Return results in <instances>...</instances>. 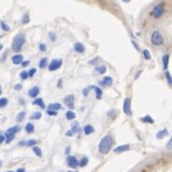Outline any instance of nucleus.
Masks as SVG:
<instances>
[{
	"label": "nucleus",
	"mask_w": 172,
	"mask_h": 172,
	"mask_svg": "<svg viewBox=\"0 0 172 172\" xmlns=\"http://www.w3.org/2000/svg\"><path fill=\"white\" fill-rule=\"evenodd\" d=\"M114 143H115L114 137H112L110 133H107L106 136H104V137L101 138V140H100V143H99V153L103 154V155H106L107 153H110V150H111Z\"/></svg>",
	"instance_id": "f257e3e1"
},
{
	"label": "nucleus",
	"mask_w": 172,
	"mask_h": 172,
	"mask_svg": "<svg viewBox=\"0 0 172 172\" xmlns=\"http://www.w3.org/2000/svg\"><path fill=\"white\" fill-rule=\"evenodd\" d=\"M26 43V36L23 33H18L17 36L13 37L12 39V44H11V49L15 51V53H20Z\"/></svg>",
	"instance_id": "f03ea898"
},
{
	"label": "nucleus",
	"mask_w": 172,
	"mask_h": 172,
	"mask_svg": "<svg viewBox=\"0 0 172 172\" xmlns=\"http://www.w3.org/2000/svg\"><path fill=\"white\" fill-rule=\"evenodd\" d=\"M165 11H166V4L160 2V4H158V5H155L153 7V10L150 11V16L153 18H155V20H159V18H161L164 16Z\"/></svg>",
	"instance_id": "7ed1b4c3"
},
{
	"label": "nucleus",
	"mask_w": 172,
	"mask_h": 172,
	"mask_svg": "<svg viewBox=\"0 0 172 172\" xmlns=\"http://www.w3.org/2000/svg\"><path fill=\"white\" fill-rule=\"evenodd\" d=\"M150 42L154 47H161L164 45L165 43V39H164V36L160 31H153L151 34H150Z\"/></svg>",
	"instance_id": "20e7f679"
},
{
	"label": "nucleus",
	"mask_w": 172,
	"mask_h": 172,
	"mask_svg": "<svg viewBox=\"0 0 172 172\" xmlns=\"http://www.w3.org/2000/svg\"><path fill=\"white\" fill-rule=\"evenodd\" d=\"M20 126H13V127H10L9 129H6V132L4 133L5 134V138H6V142L5 143H11L16 136L17 132H20Z\"/></svg>",
	"instance_id": "39448f33"
},
{
	"label": "nucleus",
	"mask_w": 172,
	"mask_h": 172,
	"mask_svg": "<svg viewBox=\"0 0 172 172\" xmlns=\"http://www.w3.org/2000/svg\"><path fill=\"white\" fill-rule=\"evenodd\" d=\"M122 110H123V114L125 115H127V116H131L132 115V100H131V98H126L123 100Z\"/></svg>",
	"instance_id": "423d86ee"
},
{
	"label": "nucleus",
	"mask_w": 172,
	"mask_h": 172,
	"mask_svg": "<svg viewBox=\"0 0 172 172\" xmlns=\"http://www.w3.org/2000/svg\"><path fill=\"white\" fill-rule=\"evenodd\" d=\"M61 66H62V60H61V59H54L51 62H49L48 70H49L50 72H54V71L59 70Z\"/></svg>",
	"instance_id": "0eeeda50"
},
{
	"label": "nucleus",
	"mask_w": 172,
	"mask_h": 172,
	"mask_svg": "<svg viewBox=\"0 0 172 172\" xmlns=\"http://www.w3.org/2000/svg\"><path fill=\"white\" fill-rule=\"evenodd\" d=\"M64 104L70 109V110H73L75 107V95L73 94H69L64 98Z\"/></svg>",
	"instance_id": "6e6552de"
},
{
	"label": "nucleus",
	"mask_w": 172,
	"mask_h": 172,
	"mask_svg": "<svg viewBox=\"0 0 172 172\" xmlns=\"http://www.w3.org/2000/svg\"><path fill=\"white\" fill-rule=\"evenodd\" d=\"M66 163H67V166L71 167V169H77V167H80V161L77 160L76 156L69 155L67 159H66Z\"/></svg>",
	"instance_id": "1a4fd4ad"
},
{
	"label": "nucleus",
	"mask_w": 172,
	"mask_h": 172,
	"mask_svg": "<svg viewBox=\"0 0 172 172\" xmlns=\"http://www.w3.org/2000/svg\"><path fill=\"white\" fill-rule=\"evenodd\" d=\"M112 83H114V81H112V78H111L110 76H105V77L99 82V84H100L101 87H104V88L111 87L112 86Z\"/></svg>",
	"instance_id": "9d476101"
},
{
	"label": "nucleus",
	"mask_w": 172,
	"mask_h": 172,
	"mask_svg": "<svg viewBox=\"0 0 172 172\" xmlns=\"http://www.w3.org/2000/svg\"><path fill=\"white\" fill-rule=\"evenodd\" d=\"M40 93V89H39V87L38 86H34L32 87L29 90H28V96L29 98H33V99H36L37 96H38V94Z\"/></svg>",
	"instance_id": "9b49d317"
},
{
	"label": "nucleus",
	"mask_w": 172,
	"mask_h": 172,
	"mask_svg": "<svg viewBox=\"0 0 172 172\" xmlns=\"http://www.w3.org/2000/svg\"><path fill=\"white\" fill-rule=\"evenodd\" d=\"M131 149V145L129 144H125V145H118L117 148L114 149V153L116 154H121V153H125V151H128Z\"/></svg>",
	"instance_id": "f8f14e48"
},
{
	"label": "nucleus",
	"mask_w": 172,
	"mask_h": 172,
	"mask_svg": "<svg viewBox=\"0 0 172 172\" xmlns=\"http://www.w3.org/2000/svg\"><path fill=\"white\" fill-rule=\"evenodd\" d=\"M11 61H12L13 65H21V64L23 62V56H22L21 54H16V55L12 56Z\"/></svg>",
	"instance_id": "ddd939ff"
},
{
	"label": "nucleus",
	"mask_w": 172,
	"mask_h": 172,
	"mask_svg": "<svg viewBox=\"0 0 172 172\" xmlns=\"http://www.w3.org/2000/svg\"><path fill=\"white\" fill-rule=\"evenodd\" d=\"M73 49H75V51L78 53V54H83V53L86 51V47H84L82 43H75Z\"/></svg>",
	"instance_id": "4468645a"
},
{
	"label": "nucleus",
	"mask_w": 172,
	"mask_h": 172,
	"mask_svg": "<svg viewBox=\"0 0 172 172\" xmlns=\"http://www.w3.org/2000/svg\"><path fill=\"white\" fill-rule=\"evenodd\" d=\"M169 62H170V55L169 54H164L163 55V69H164V71H167Z\"/></svg>",
	"instance_id": "2eb2a0df"
},
{
	"label": "nucleus",
	"mask_w": 172,
	"mask_h": 172,
	"mask_svg": "<svg viewBox=\"0 0 172 172\" xmlns=\"http://www.w3.org/2000/svg\"><path fill=\"white\" fill-rule=\"evenodd\" d=\"M83 132H84L86 136H89V134H92V133L95 132V128H94L92 125H86L84 128H83Z\"/></svg>",
	"instance_id": "dca6fc26"
},
{
	"label": "nucleus",
	"mask_w": 172,
	"mask_h": 172,
	"mask_svg": "<svg viewBox=\"0 0 172 172\" xmlns=\"http://www.w3.org/2000/svg\"><path fill=\"white\" fill-rule=\"evenodd\" d=\"M93 90L95 92V98L98 100H100L103 98V90H101V88H99V87L96 86H93Z\"/></svg>",
	"instance_id": "f3484780"
},
{
	"label": "nucleus",
	"mask_w": 172,
	"mask_h": 172,
	"mask_svg": "<svg viewBox=\"0 0 172 172\" xmlns=\"http://www.w3.org/2000/svg\"><path fill=\"white\" fill-rule=\"evenodd\" d=\"M33 105H37V106H39L40 109H45V104H44V101H43L42 98H36V99L33 100Z\"/></svg>",
	"instance_id": "a211bd4d"
},
{
	"label": "nucleus",
	"mask_w": 172,
	"mask_h": 172,
	"mask_svg": "<svg viewBox=\"0 0 172 172\" xmlns=\"http://www.w3.org/2000/svg\"><path fill=\"white\" fill-rule=\"evenodd\" d=\"M34 129H36V127H34V125H33L32 122L27 123L26 127H24V131H26V133H28V134H32V133L34 132Z\"/></svg>",
	"instance_id": "6ab92c4d"
},
{
	"label": "nucleus",
	"mask_w": 172,
	"mask_h": 172,
	"mask_svg": "<svg viewBox=\"0 0 172 172\" xmlns=\"http://www.w3.org/2000/svg\"><path fill=\"white\" fill-rule=\"evenodd\" d=\"M167 134H169V131H167L166 128H164V129H161V131H159V132L156 133V139H163V138H165Z\"/></svg>",
	"instance_id": "aec40b11"
},
{
	"label": "nucleus",
	"mask_w": 172,
	"mask_h": 172,
	"mask_svg": "<svg viewBox=\"0 0 172 172\" xmlns=\"http://www.w3.org/2000/svg\"><path fill=\"white\" fill-rule=\"evenodd\" d=\"M49 66V60L47 59V58H42L40 60H39V67L40 69H45V67H48Z\"/></svg>",
	"instance_id": "412c9836"
},
{
	"label": "nucleus",
	"mask_w": 172,
	"mask_h": 172,
	"mask_svg": "<svg viewBox=\"0 0 172 172\" xmlns=\"http://www.w3.org/2000/svg\"><path fill=\"white\" fill-rule=\"evenodd\" d=\"M65 117H66V120L72 121V120H75V118H76V114H75V111H73V110H69V111L66 112Z\"/></svg>",
	"instance_id": "4be33fe9"
},
{
	"label": "nucleus",
	"mask_w": 172,
	"mask_h": 172,
	"mask_svg": "<svg viewBox=\"0 0 172 172\" xmlns=\"http://www.w3.org/2000/svg\"><path fill=\"white\" fill-rule=\"evenodd\" d=\"M61 107H62V105L59 104V103H51V104L48 106V109H50V110H55V111H59Z\"/></svg>",
	"instance_id": "5701e85b"
},
{
	"label": "nucleus",
	"mask_w": 172,
	"mask_h": 172,
	"mask_svg": "<svg viewBox=\"0 0 172 172\" xmlns=\"http://www.w3.org/2000/svg\"><path fill=\"white\" fill-rule=\"evenodd\" d=\"M140 121L143 123H154V118L151 116H149V115H147L144 117H140Z\"/></svg>",
	"instance_id": "b1692460"
},
{
	"label": "nucleus",
	"mask_w": 172,
	"mask_h": 172,
	"mask_svg": "<svg viewBox=\"0 0 172 172\" xmlns=\"http://www.w3.org/2000/svg\"><path fill=\"white\" fill-rule=\"evenodd\" d=\"M95 70H96V72H98V73H100V75H105V72H106V70H107V69H106V66H105V65H99V66H96V69H95Z\"/></svg>",
	"instance_id": "393cba45"
},
{
	"label": "nucleus",
	"mask_w": 172,
	"mask_h": 172,
	"mask_svg": "<svg viewBox=\"0 0 172 172\" xmlns=\"http://www.w3.org/2000/svg\"><path fill=\"white\" fill-rule=\"evenodd\" d=\"M32 150H33V153H34L38 158H42V156H43V151H42V149H40L39 147H37V145H36V147H33V148H32Z\"/></svg>",
	"instance_id": "a878e982"
},
{
	"label": "nucleus",
	"mask_w": 172,
	"mask_h": 172,
	"mask_svg": "<svg viewBox=\"0 0 172 172\" xmlns=\"http://www.w3.org/2000/svg\"><path fill=\"white\" fill-rule=\"evenodd\" d=\"M24 117H26V111H21V112H18V115L16 116V121H17V122H22V121L24 120Z\"/></svg>",
	"instance_id": "bb28decb"
},
{
	"label": "nucleus",
	"mask_w": 172,
	"mask_h": 172,
	"mask_svg": "<svg viewBox=\"0 0 172 172\" xmlns=\"http://www.w3.org/2000/svg\"><path fill=\"white\" fill-rule=\"evenodd\" d=\"M165 78H166V81H167L169 86L172 87V76H171V73H170L169 71H165Z\"/></svg>",
	"instance_id": "cd10ccee"
},
{
	"label": "nucleus",
	"mask_w": 172,
	"mask_h": 172,
	"mask_svg": "<svg viewBox=\"0 0 172 172\" xmlns=\"http://www.w3.org/2000/svg\"><path fill=\"white\" fill-rule=\"evenodd\" d=\"M142 53H143V58H144L145 60H150V59H151V55H150V51H149L148 49H144V50H143Z\"/></svg>",
	"instance_id": "c85d7f7f"
},
{
	"label": "nucleus",
	"mask_w": 172,
	"mask_h": 172,
	"mask_svg": "<svg viewBox=\"0 0 172 172\" xmlns=\"http://www.w3.org/2000/svg\"><path fill=\"white\" fill-rule=\"evenodd\" d=\"M88 158L87 156H84V158H82L81 160H80V167H86L87 165H88Z\"/></svg>",
	"instance_id": "c756f323"
},
{
	"label": "nucleus",
	"mask_w": 172,
	"mask_h": 172,
	"mask_svg": "<svg viewBox=\"0 0 172 172\" xmlns=\"http://www.w3.org/2000/svg\"><path fill=\"white\" fill-rule=\"evenodd\" d=\"M21 23H22V24L29 23V15H28V13H24V15H23V17H22V20H21Z\"/></svg>",
	"instance_id": "7c9ffc66"
},
{
	"label": "nucleus",
	"mask_w": 172,
	"mask_h": 172,
	"mask_svg": "<svg viewBox=\"0 0 172 172\" xmlns=\"http://www.w3.org/2000/svg\"><path fill=\"white\" fill-rule=\"evenodd\" d=\"M116 116H117V111H116V110H110V111L107 112V117H110L111 120L116 118Z\"/></svg>",
	"instance_id": "2f4dec72"
},
{
	"label": "nucleus",
	"mask_w": 172,
	"mask_h": 172,
	"mask_svg": "<svg viewBox=\"0 0 172 172\" xmlns=\"http://www.w3.org/2000/svg\"><path fill=\"white\" fill-rule=\"evenodd\" d=\"M73 133H77V132H80L81 131V128H80V126H78V122H73L72 123V129H71Z\"/></svg>",
	"instance_id": "473e14b6"
},
{
	"label": "nucleus",
	"mask_w": 172,
	"mask_h": 172,
	"mask_svg": "<svg viewBox=\"0 0 172 172\" xmlns=\"http://www.w3.org/2000/svg\"><path fill=\"white\" fill-rule=\"evenodd\" d=\"M40 117H42V114L39 112V111H37V112H34L33 115H31V120L33 121V120H40Z\"/></svg>",
	"instance_id": "72a5a7b5"
},
{
	"label": "nucleus",
	"mask_w": 172,
	"mask_h": 172,
	"mask_svg": "<svg viewBox=\"0 0 172 172\" xmlns=\"http://www.w3.org/2000/svg\"><path fill=\"white\" fill-rule=\"evenodd\" d=\"M37 143H38V142H37L36 139H31V140H27V142H26V147H32V148H33V147H36Z\"/></svg>",
	"instance_id": "f704fd0d"
},
{
	"label": "nucleus",
	"mask_w": 172,
	"mask_h": 172,
	"mask_svg": "<svg viewBox=\"0 0 172 172\" xmlns=\"http://www.w3.org/2000/svg\"><path fill=\"white\" fill-rule=\"evenodd\" d=\"M28 77H29L28 71H22V72L20 73V78H21V80H27Z\"/></svg>",
	"instance_id": "c9c22d12"
},
{
	"label": "nucleus",
	"mask_w": 172,
	"mask_h": 172,
	"mask_svg": "<svg viewBox=\"0 0 172 172\" xmlns=\"http://www.w3.org/2000/svg\"><path fill=\"white\" fill-rule=\"evenodd\" d=\"M7 103H9L7 98H1L0 99V107H5L7 105Z\"/></svg>",
	"instance_id": "e433bc0d"
},
{
	"label": "nucleus",
	"mask_w": 172,
	"mask_h": 172,
	"mask_svg": "<svg viewBox=\"0 0 172 172\" xmlns=\"http://www.w3.org/2000/svg\"><path fill=\"white\" fill-rule=\"evenodd\" d=\"M0 27H1V29L5 31V32H9V31H10V27H9L5 22H0Z\"/></svg>",
	"instance_id": "4c0bfd02"
},
{
	"label": "nucleus",
	"mask_w": 172,
	"mask_h": 172,
	"mask_svg": "<svg viewBox=\"0 0 172 172\" xmlns=\"http://www.w3.org/2000/svg\"><path fill=\"white\" fill-rule=\"evenodd\" d=\"M93 89V86L92 87H87V88H84L83 89V92H82V94H83V96H88L89 95V92Z\"/></svg>",
	"instance_id": "58836bf2"
},
{
	"label": "nucleus",
	"mask_w": 172,
	"mask_h": 172,
	"mask_svg": "<svg viewBox=\"0 0 172 172\" xmlns=\"http://www.w3.org/2000/svg\"><path fill=\"white\" fill-rule=\"evenodd\" d=\"M49 39L51 42H55L56 40V33L55 32H49Z\"/></svg>",
	"instance_id": "ea45409f"
},
{
	"label": "nucleus",
	"mask_w": 172,
	"mask_h": 172,
	"mask_svg": "<svg viewBox=\"0 0 172 172\" xmlns=\"http://www.w3.org/2000/svg\"><path fill=\"white\" fill-rule=\"evenodd\" d=\"M47 114H48L49 116H56V115H58V111H55V110H50V109H48V110H47Z\"/></svg>",
	"instance_id": "a19ab883"
},
{
	"label": "nucleus",
	"mask_w": 172,
	"mask_h": 172,
	"mask_svg": "<svg viewBox=\"0 0 172 172\" xmlns=\"http://www.w3.org/2000/svg\"><path fill=\"white\" fill-rule=\"evenodd\" d=\"M36 73H37V69H34V67H33V69H31V70L28 71V75H29V77H33Z\"/></svg>",
	"instance_id": "79ce46f5"
},
{
	"label": "nucleus",
	"mask_w": 172,
	"mask_h": 172,
	"mask_svg": "<svg viewBox=\"0 0 172 172\" xmlns=\"http://www.w3.org/2000/svg\"><path fill=\"white\" fill-rule=\"evenodd\" d=\"M47 49H48V48H47V45H45L44 43H40V44H39V50H40V51H47Z\"/></svg>",
	"instance_id": "37998d69"
},
{
	"label": "nucleus",
	"mask_w": 172,
	"mask_h": 172,
	"mask_svg": "<svg viewBox=\"0 0 172 172\" xmlns=\"http://www.w3.org/2000/svg\"><path fill=\"white\" fill-rule=\"evenodd\" d=\"M99 60H100V58H95V59H92V60H89V64H90V65H96Z\"/></svg>",
	"instance_id": "c03bdc74"
},
{
	"label": "nucleus",
	"mask_w": 172,
	"mask_h": 172,
	"mask_svg": "<svg viewBox=\"0 0 172 172\" xmlns=\"http://www.w3.org/2000/svg\"><path fill=\"white\" fill-rule=\"evenodd\" d=\"M166 149H169V150H172V137L170 138V140L167 142V144H166Z\"/></svg>",
	"instance_id": "a18cd8bd"
},
{
	"label": "nucleus",
	"mask_w": 172,
	"mask_h": 172,
	"mask_svg": "<svg viewBox=\"0 0 172 172\" xmlns=\"http://www.w3.org/2000/svg\"><path fill=\"white\" fill-rule=\"evenodd\" d=\"M6 142V138H5V134H0V145L2 144V143H5Z\"/></svg>",
	"instance_id": "49530a36"
},
{
	"label": "nucleus",
	"mask_w": 172,
	"mask_h": 172,
	"mask_svg": "<svg viewBox=\"0 0 172 172\" xmlns=\"http://www.w3.org/2000/svg\"><path fill=\"white\" fill-rule=\"evenodd\" d=\"M132 45L134 47V49H136V50H138V51H139V47H138V44H137L134 40H132Z\"/></svg>",
	"instance_id": "de8ad7c7"
},
{
	"label": "nucleus",
	"mask_w": 172,
	"mask_h": 172,
	"mask_svg": "<svg viewBox=\"0 0 172 172\" xmlns=\"http://www.w3.org/2000/svg\"><path fill=\"white\" fill-rule=\"evenodd\" d=\"M73 134H75V133H73V132H72V131H71V129H70V131H67V132H66V137H72V136H73Z\"/></svg>",
	"instance_id": "09e8293b"
},
{
	"label": "nucleus",
	"mask_w": 172,
	"mask_h": 172,
	"mask_svg": "<svg viewBox=\"0 0 172 172\" xmlns=\"http://www.w3.org/2000/svg\"><path fill=\"white\" fill-rule=\"evenodd\" d=\"M21 89H22V84H20V83H18V84H16V86H15V90H17V92H18V90H21Z\"/></svg>",
	"instance_id": "8fccbe9b"
},
{
	"label": "nucleus",
	"mask_w": 172,
	"mask_h": 172,
	"mask_svg": "<svg viewBox=\"0 0 172 172\" xmlns=\"http://www.w3.org/2000/svg\"><path fill=\"white\" fill-rule=\"evenodd\" d=\"M21 65H22L23 67H26V66H28V65H29V61H28V60H26V61H23Z\"/></svg>",
	"instance_id": "3c124183"
},
{
	"label": "nucleus",
	"mask_w": 172,
	"mask_h": 172,
	"mask_svg": "<svg viewBox=\"0 0 172 172\" xmlns=\"http://www.w3.org/2000/svg\"><path fill=\"white\" fill-rule=\"evenodd\" d=\"M70 151H71V147H66V149H65V153L69 155V154H70Z\"/></svg>",
	"instance_id": "603ef678"
},
{
	"label": "nucleus",
	"mask_w": 172,
	"mask_h": 172,
	"mask_svg": "<svg viewBox=\"0 0 172 172\" xmlns=\"http://www.w3.org/2000/svg\"><path fill=\"white\" fill-rule=\"evenodd\" d=\"M142 72H143V71H142V70H139V71H138V72L136 73V80H137V78H138V77L140 76V73H142Z\"/></svg>",
	"instance_id": "864d4df0"
},
{
	"label": "nucleus",
	"mask_w": 172,
	"mask_h": 172,
	"mask_svg": "<svg viewBox=\"0 0 172 172\" xmlns=\"http://www.w3.org/2000/svg\"><path fill=\"white\" fill-rule=\"evenodd\" d=\"M18 101H20V105H24V104H26V101H24L23 99H20Z\"/></svg>",
	"instance_id": "5fc2aeb1"
},
{
	"label": "nucleus",
	"mask_w": 172,
	"mask_h": 172,
	"mask_svg": "<svg viewBox=\"0 0 172 172\" xmlns=\"http://www.w3.org/2000/svg\"><path fill=\"white\" fill-rule=\"evenodd\" d=\"M61 86H62V80H59V83H58V87H59V88H61Z\"/></svg>",
	"instance_id": "6e6d98bb"
},
{
	"label": "nucleus",
	"mask_w": 172,
	"mask_h": 172,
	"mask_svg": "<svg viewBox=\"0 0 172 172\" xmlns=\"http://www.w3.org/2000/svg\"><path fill=\"white\" fill-rule=\"evenodd\" d=\"M16 172H26V171H24V169H18Z\"/></svg>",
	"instance_id": "4d7b16f0"
},
{
	"label": "nucleus",
	"mask_w": 172,
	"mask_h": 172,
	"mask_svg": "<svg viewBox=\"0 0 172 172\" xmlns=\"http://www.w3.org/2000/svg\"><path fill=\"white\" fill-rule=\"evenodd\" d=\"M121 1H123V2H126V4H128V2H131L132 0H121Z\"/></svg>",
	"instance_id": "13d9d810"
},
{
	"label": "nucleus",
	"mask_w": 172,
	"mask_h": 172,
	"mask_svg": "<svg viewBox=\"0 0 172 172\" xmlns=\"http://www.w3.org/2000/svg\"><path fill=\"white\" fill-rule=\"evenodd\" d=\"M1 49H2V44H0V50H1Z\"/></svg>",
	"instance_id": "bf43d9fd"
},
{
	"label": "nucleus",
	"mask_w": 172,
	"mask_h": 172,
	"mask_svg": "<svg viewBox=\"0 0 172 172\" xmlns=\"http://www.w3.org/2000/svg\"><path fill=\"white\" fill-rule=\"evenodd\" d=\"M1 165H2V164H1V161H0V167H1Z\"/></svg>",
	"instance_id": "052dcab7"
},
{
	"label": "nucleus",
	"mask_w": 172,
	"mask_h": 172,
	"mask_svg": "<svg viewBox=\"0 0 172 172\" xmlns=\"http://www.w3.org/2000/svg\"><path fill=\"white\" fill-rule=\"evenodd\" d=\"M0 94H1V87H0Z\"/></svg>",
	"instance_id": "680f3d73"
},
{
	"label": "nucleus",
	"mask_w": 172,
	"mask_h": 172,
	"mask_svg": "<svg viewBox=\"0 0 172 172\" xmlns=\"http://www.w3.org/2000/svg\"><path fill=\"white\" fill-rule=\"evenodd\" d=\"M69 172H77V171H69Z\"/></svg>",
	"instance_id": "e2e57ef3"
},
{
	"label": "nucleus",
	"mask_w": 172,
	"mask_h": 172,
	"mask_svg": "<svg viewBox=\"0 0 172 172\" xmlns=\"http://www.w3.org/2000/svg\"><path fill=\"white\" fill-rule=\"evenodd\" d=\"M7 172H13V171H7Z\"/></svg>",
	"instance_id": "0e129e2a"
}]
</instances>
